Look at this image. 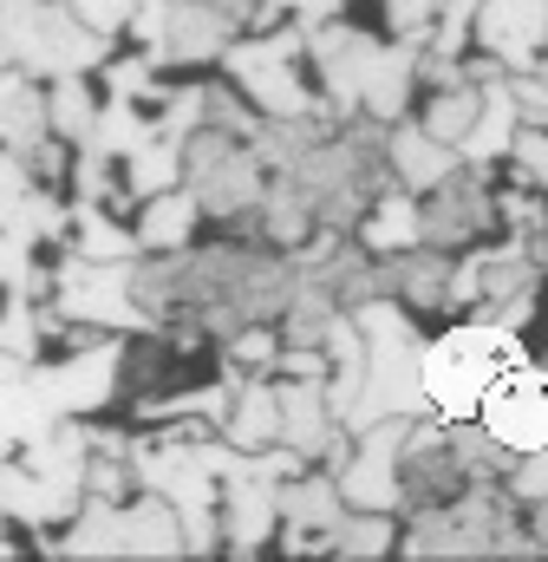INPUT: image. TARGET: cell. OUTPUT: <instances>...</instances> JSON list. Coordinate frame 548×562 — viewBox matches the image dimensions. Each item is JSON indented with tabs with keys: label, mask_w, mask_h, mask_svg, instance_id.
<instances>
[{
	"label": "cell",
	"mask_w": 548,
	"mask_h": 562,
	"mask_svg": "<svg viewBox=\"0 0 548 562\" xmlns=\"http://www.w3.org/2000/svg\"><path fill=\"white\" fill-rule=\"evenodd\" d=\"M418 210H424V243L444 249V256H457V249H470V243H483V236H503V229H496L490 170H477V164H457L444 183H431V190L418 196Z\"/></svg>",
	"instance_id": "2"
},
{
	"label": "cell",
	"mask_w": 548,
	"mask_h": 562,
	"mask_svg": "<svg viewBox=\"0 0 548 562\" xmlns=\"http://www.w3.org/2000/svg\"><path fill=\"white\" fill-rule=\"evenodd\" d=\"M150 138V112L137 105V99H99V119H92V132H85V144L92 150H105V157H125L132 144Z\"/></svg>",
	"instance_id": "12"
},
{
	"label": "cell",
	"mask_w": 548,
	"mask_h": 562,
	"mask_svg": "<svg viewBox=\"0 0 548 562\" xmlns=\"http://www.w3.org/2000/svg\"><path fill=\"white\" fill-rule=\"evenodd\" d=\"M516 360H529L523 334H503V327L464 314V321H450L437 340L418 347V386H424V406H431L437 419H470L477 400H483V386H490L503 367H516Z\"/></svg>",
	"instance_id": "1"
},
{
	"label": "cell",
	"mask_w": 548,
	"mask_h": 562,
	"mask_svg": "<svg viewBox=\"0 0 548 562\" xmlns=\"http://www.w3.org/2000/svg\"><path fill=\"white\" fill-rule=\"evenodd\" d=\"M353 243L366 249V256H406L424 243V210H418V196L399 190V183H379L373 190V203L359 210V223H353Z\"/></svg>",
	"instance_id": "7"
},
{
	"label": "cell",
	"mask_w": 548,
	"mask_h": 562,
	"mask_svg": "<svg viewBox=\"0 0 548 562\" xmlns=\"http://www.w3.org/2000/svg\"><path fill=\"white\" fill-rule=\"evenodd\" d=\"M26 164H20V150H0V229H7V216H13V203L26 196Z\"/></svg>",
	"instance_id": "16"
},
{
	"label": "cell",
	"mask_w": 548,
	"mask_h": 562,
	"mask_svg": "<svg viewBox=\"0 0 548 562\" xmlns=\"http://www.w3.org/2000/svg\"><path fill=\"white\" fill-rule=\"evenodd\" d=\"M118 183H125L132 203L157 196V190H176V183H183V144L163 138V132H150L144 144H132V150L118 157Z\"/></svg>",
	"instance_id": "10"
},
{
	"label": "cell",
	"mask_w": 548,
	"mask_h": 562,
	"mask_svg": "<svg viewBox=\"0 0 548 562\" xmlns=\"http://www.w3.org/2000/svg\"><path fill=\"white\" fill-rule=\"evenodd\" d=\"M203 223H209L203 203L190 196V183H176V190H157V196L137 203L132 229H137V249H144V256H170V249H190Z\"/></svg>",
	"instance_id": "9"
},
{
	"label": "cell",
	"mask_w": 548,
	"mask_h": 562,
	"mask_svg": "<svg viewBox=\"0 0 548 562\" xmlns=\"http://www.w3.org/2000/svg\"><path fill=\"white\" fill-rule=\"evenodd\" d=\"M222 445L236 451H262L281 438V400H274V373H236V393H229V413L216 425Z\"/></svg>",
	"instance_id": "8"
},
{
	"label": "cell",
	"mask_w": 548,
	"mask_h": 562,
	"mask_svg": "<svg viewBox=\"0 0 548 562\" xmlns=\"http://www.w3.org/2000/svg\"><path fill=\"white\" fill-rule=\"evenodd\" d=\"M379 157H386V177L399 183V190H411V196H424L431 183H444L464 157H457V144H437L418 119H399V125H386V144H379Z\"/></svg>",
	"instance_id": "6"
},
{
	"label": "cell",
	"mask_w": 548,
	"mask_h": 562,
	"mask_svg": "<svg viewBox=\"0 0 548 562\" xmlns=\"http://www.w3.org/2000/svg\"><path fill=\"white\" fill-rule=\"evenodd\" d=\"M411 99H418V46L411 40H379L366 72H359V99L353 105L373 125H399L411 112Z\"/></svg>",
	"instance_id": "5"
},
{
	"label": "cell",
	"mask_w": 548,
	"mask_h": 562,
	"mask_svg": "<svg viewBox=\"0 0 548 562\" xmlns=\"http://www.w3.org/2000/svg\"><path fill=\"white\" fill-rule=\"evenodd\" d=\"M470 46L490 53L503 72H529L548 53V0H477Z\"/></svg>",
	"instance_id": "4"
},
{
	"label": "cell",
	"mask_w": 548,
	"mask_h": 562,
	"mask_svg": "<svg viewBox=\"0 0 548 562\" xmlns=\"http://www.w3.org/2000/svg\"><path fill=\"white\" fill-rule=\"evenodd\" d=\"M92 33H105V40H118L125 26H132V13H137V0H66Z\"/></svg>",
	"instance_id": "15"
},
{
	"label": "cell",
	"mask_w": 548,
	"mask_h": 562,
	"mask_svg": "<svg viewBox=\"0 0 548 562\" xmlns=\"http://www.w3.org/2000/svg\"><path fill=\"white\" fill-rule=\"evenodd\" d=\"M477 425L510 451H548V367L536 360L503 367L477 400Z\"/></svg>",
	"instance_id": "3"
},
{
	"label": "cell",
	"mask_w": 548,
	"mask_h": 562,
	"mask_svg": "<svg viewBox=\"0 0 548 562\" xmlns=\"http://www.w3.org/2000/svg\"><path fill=\"white\" fill-rule=\"evenodd\" d=\"M99 79L92 72H59V79H46V132L66 144H85L92 132V119H99Z\"/></svg>",
	"instance_id": "11"
},
{
	"label": "cell",
	"mask_w": 548,
	"mask_h": 562,
	"mask_svg": "<svg viewBox=\"0 0 548 562\" xmlns=\"http://www.w3.org/2000/svg\"><path fill=\"white\" fill-rule=\"evenodd\" d=\"M503 164H510V177H516L523 190H543L548 196V125H516Z\"/></svg>",
	"instance_id": "13"
},
{
	"label": "cell",
	"mask_w": 548,
	"mask_h": 562,
	"mask_svg": "<svg viewBox=\"0 0 548 562\" xmlns=\"http://www.w3.org/2000/svg\"><path fill=\"white\" fill-rule=\"evenodd\" d=\"M503 491L529 510V504H543L548 497V451H516L510 458V471H503Z\"/></svg>",
	"instance_id": "14"
}]
</instances>
